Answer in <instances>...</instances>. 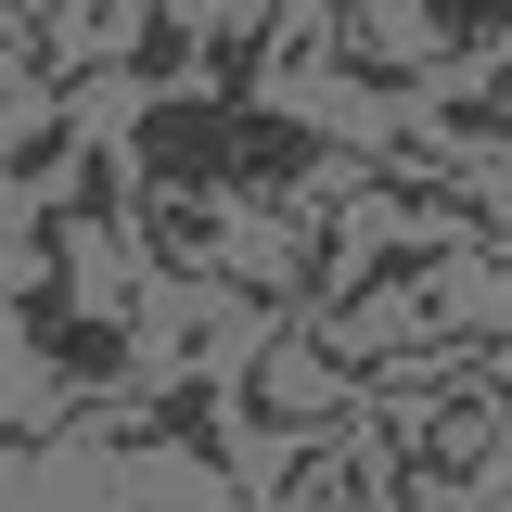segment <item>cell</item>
I'll return each instance as SVG.
<instances>
[{"instance_id": "obj_7", "label": "cell", "mask_w": 512, "mask_h": 512, "mask_svg": "<svg viewBox=\"0 0 512 512\" xmlns=\"http://www.w3.org/2000/svg\"><path fill=\"white\" fill-rule=\"evenodd\" d=\"M180 64H192V26H180V13H141V26H128V90H154V103H167V90H180Z\"/></svg>"}, {"instance_id": "obj_1", "label": "cell", "mask_w": 512, "mask_h": 512, "mask_svg": "<svg viewBox=\"0 0 512 512\" xmlns=\"http://www.w3.org/2000/svg\"><path fill=\"white\" fill-rule=\"evenodd\" d=\"M231 154H244V103H218V90H167L128 128L141 192H231Z\"/></svg>"}, {"instance_id": "obj_6", "label": "cell", "mask_w": 512, "mask_h": 512, "mask_svg": "<svg viewBox=\"0 0 512 512\" xmlns=\"http://www.w3.org/2000/svg\"><path fill=\"white\" fill-rule=\"evenodd\" d=\"M436 128H448V141H487V154H512V52L487 64L474 90H448V103H436Z\"/></svg>"}, {"instance_id": "obj_3", "label": "cell", "mask_w": 512, "mask_h": 512, "mask_svg": "<svg viewBox=\"0 0 512 512\" xmlns=\"http://www.w3.org/2000/svg\"><path fill=\"white\" fill-rule=\"evenodd\" d=\"M231 410H244L256 436H308V423H333V410H308V320H269V346L244 359Z\"/></svg>"}, {"instance_id": "obj_4", "label": "cell", "mask_w": 512, "mask_h": 512, "mask_svg": "<svg viewBox=\"0 0 512 512\" xmlns=\"http://www.w3.org/2000/svg\"><path fill=\"white\" fill-rule=\"evenodd\" d=\"M116 448H205V474H231V448H218V384L192 372V384H167L154 410H128V423H103Z\"/></svg>"}, {"instance_id": "obj_2", "label": "cell", "mask_w": 512, "mask_h": 512, "mask_svg": "<svg viewBox=\"0 0 512 512\" xmlns=\"http://www.w3.org/2000/svg\"><path fill=\"white\" fill-rule=\"evenodd\" d=\"M500 448H512V397L500 384H448L436 410L397 436V474H410V487H474Z\"/></svg>"}, {"instance_id": "obj_5", "label": "cell", "mask_w": 512, "mask_h": 512, "mask_svg": "<svg viewBox=\"0 0 512 512\" xmlns=\"http://www.w3.org/2000/svg\"><path fill=\"white\" fill-rule=\"evenodd\" d=\"M282 512H384V474H372V461H346V448H295Z\"/></svg>"}]
</instances>
